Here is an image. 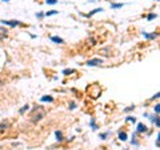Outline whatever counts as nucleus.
I'll return each mask as SVG.
<instances>
[{
  "label": "nucleus",
  "mask_w": 160,
  "mask_h": 150,
  "mask_svg": "<svg viewBox=\"0 0 160 150\" xmlns=\"http://www.w3.org/2000/svg\"><path fill=\"white\" fill-rule=\"evenodd\" d=\"M3 2H10V0H3Z\"/></svg>",
  "instance_id": "nucleus-30"
},
{
  "label": "nucleus",
  "mask_w": 160,
  "mask_h": 150,
  "mask_svg": "<svg viewBox=\"0 0 160 150\" xmlns=\"http://www.w3.org/2000/svg\"><path fill=\"white\" fill-rule=\"evenodd\" d=\"M157 2H160V0H157Z\"/></svg>",
  "instance_id": "nucleus-31"
},
{
  "label": "nucleus",
  "mask_w": 160,
  "mask_h": 150,
  "mask_svg": "<svg viewBox=\"0 0 160 150\" xmlns=\"http://www.w3.org/2000/svg\"><path fill=\"white\" fill-rule=\"evenodd\" d=\"M40 100H42L43 102H53V97L52 96H43Z\"/></svg>",
  "instance_id": "nucleus-10"
},
{
  "label": "nucleus",
  "mask_w": 160,
  "mask_h": 150,
  "mask_svg": "<svg viewBox=\"0 0 160 150\" xmlns=\"http://www.w3.org/2000/svg\"><path fill=\"white\" fill-rule=\"evenodd\" d=\"M123 5H124L123 3H112L111 4V8L112 10H119V8H122Z\"/></svg>",
  "instance_id": "nucleus-11"
},
{
  "label": "nucleus",
  "mask_w": 160,
  "mask_h": 150,
  "mask_svg": "<svg viewBox=\"0 0 160 150\" xmlns=\"http://www.w3.org/2000/svg\"><path fill=\"white\" fill-rule=\"evenodd\" d=\"M133 109H135V106L132 105V106H128V108H125V109H124V112L127 113V112H131V110H133Z\"/></svg>",
  "instance_id": "nucleus-27"
},
{
  "label": "nucleus",
  "mask_w": 160,
  "mask_h": 150,
  "mask_svg": "<svg viewBox=\"0 0 160 150\" xmlns=\"http://www.w3.org/2000/svg\"><path fill=\"white\" fill-rule=\"evenodd\" d=\"M124 150H127V149H124Z\"/></svg>",
  "instance_id": "nucleus-33"
},
{
  "label": "nucleus",
  "mask_w": 160,
  "mask_h": 150,
  "mask_svg": "<svg viewBox=\"0 0 160 150\" xmlns=\"http://www.w3.org/2000/svg\"><path fill=\"white\" fill-rule=\"evenodd\" d=\"M8 128H10V122H8V121H2V122H0V130H2V132H4Z\"/></svg>",
  "instance_id": "nucleus-8"
},
{
  "label": "nucleus",
  "mask_w": 160,
  "mask_h": 150,
  "mask_svg": "<svg viewBox=\"0 0 160 150\" xmlns=\"http://www.w3.org/2000/svg\"><path fill=\"white\" fill-rule=\"evenodd\" d=\"M108 136H111V132H109V130L106 132V133H100V136H99V137H100V139H107Z\"/></svg>",
  "instance_id": "nucleus-15"
},
{
  "label": "nucleus",
  "mask_w": 160,
  "mask_h": 150,
  "mask_svg": "<svg viewBox=\"0 0 160 150\" xmlns=\"http://www.w3.org/2000/svg\"><path fill=\"white\" fill-rule=\"evenodd\" d=\"M119 139L123 141V142L127 141V133H125V132H120V133H119Z\"/></svg>",
  "instance_id": "nucleus-12"
},
{
  "label": "nucleus",
  "mask_w": 160,
  "mask_h": 150,
  "mask_svg": "<svg viewBox=\"0 0 160 150\" xmlns=\"http://www.w3.org/2000/svg\"><path fill=\"white\" fill-rule=\"evenodd\" d=\"M7 28H4V27H0V40H3V39L7 36Z\"/></svg>",
  "instance_id": "nucleus-9"
},
{
  "label": "nucleus",
  "mask_w": 160,
  "mask_h": 150,
  "mask_svg": "<svg viewBox=\"0 0 160 150\" xmlns=\"http://www.w3.org/2000/svg\"><path fill=\"white\" fill-rule=\"evenodd\" d=\"M45 3L50 5H55V4H58V0H45Z\"/></svg>",
  "instance_id": "nucleus-23"
},
{
  "label": "nucleus",
  "mask_w": 160,
  "mask_h": 150,
  "mask_svg": "<svg viewBox=\"0 0 160 150\" xmlns=\"http://www.w3.org/2000/svg\"><path fill=\"white\" fill-rule=\"evenodd\" d=\"M103 11H104L103 8H96V10H93L92 12H90V13H88L87 16H88V17H91V16H93L95 13H99V12H103Z\"/></svg>",
  "instance_id": "nucleus-13"
},
{
  "label": "nucleus",
  "mask_w": 160,
  "mask_h": 150,
  "mask_svg": "<svg viewBox=\"0 0 160 150\" xmlns=\"http://www.w3.org/2000/svg\"><path fill=\"white\" fill-rule=\"evenodd\" d=\"M157 98H160V92H157L156 94H154V96L151 97V101H154V100H157Z\"/></svg>",
  "instance_id": "nucleus-24"
},
{
  "label": "nucleus",
  "mask_w": 160,
  "mask_h": 150,
  "mask_svg": "<svg viewBox=\"0 0 160 150\" xmlns=\"http://www.w3.org/2000/svg\"><path fill=\"white\" fill-rule=\"evenodd\" d=\"M0 23L8 25V27H18V25H20L19 20H0Z\"/></svg>",
  "instance_id": "nucleus-4"
},
{
  "label": "nucleus",
  "mask_w": 160,
  "mask_h": 150,
  "mask_svg": "<svg viewBox=\"0 0 160 150\" xmlns=\"http://www.w3.org/2000/svg\"><path fill=\"white\" fill-rule=\"evenodd\" d=\"M59 13V11H55V10H52V11H50V12H47V13H44V16H53V15H58Z\"/></svg>",
  "instance_id": "nucleus-17"
},
{
  "label": "nucleus",
  "mask_w": 160,
  "mask_h": 150,
  "mask_svg": "<svg viewBox=\"0 0 160 150\" xmlns=\"http://www.w3.org/2000/svg\"><path fill=\"white\" fill-rule=\"evenodd\" d=\"M143 36H144V39H147V40H152V39L157 37L156 33H148V32H143Z\"/></svg>",
  "instance_id": "nucleus-6"
},
{
  "label": "nucleus",
  "mask_w": 160,
  "mask_h": 150,
  "mask_svg": "<svg viewBox=\"0 0 160 150\" xmlns=\"http://www.w3.org/2000/svg\"><path fill=\"white\" fill-rule=\"evenodd\" d=\"M156 17H157V15H156V13H149L148 16H147V20L151 21V20H154V19H156Z\"/></svg>",
  "instance_id": "nucleus-20"
},
{
  "label": "nucleus",
  "mask_w": 160,
  "mask_h": 150,
  "mask_svg": "<svg viewBox=\"0 0 160 150\" xmlns=\"http://www.w3.org/2000/svg\"><path fill=\"white\" fill-rule=\"evenodd\" d=\"M28 109H29V105L27 104V105H24V106H23V108H21V109L19 110V113H20V114H23L24 112H27V110H28Z\"/></svg>",
  "instance_id": "nucleus-21"
},
{
  "label": "nucleus",
  "mask_w": 160,
  "mask_h": 150,
  "mask_svg": "<svg viewBox=\"0 0 160 150\" xmlns=\"http://www.w3.org/2000/svg\"><path fill=\"white\" fill-rule=\"evenodd\" d=\"M74 72H75V69H64V70H63V74H64V76H68V74L74 73Z\"/></svg>",
  "instance_id": "nucleus-19"
},
{
  "label": "nucleus",
  "mask_w": 160,
  "mask_h": 150,
  "mask_svg": "<svg viewBox=\"0 0 160 150\" xmlns=\"http://www.w3.org/2000/svg\"><path fill=\"white\" fill-rule=\"evenodd\" d=\"M76 108V104H75V102H71V104H69V109H75Z\"/></svg>",
  "instance_id": "nucleus-28"
},
{
  "label": "nucleus",
  "mask_w": 160,
  "mask_h": 150,
  "mask_svg": "<svg viewBox=\"0 0 160 150\" xmlns=\"http://www.w3.org/2000/svg\"><path fill=\"white\" fill-rule=\"evenodd\" d=\"M136 132L138 133H146L147 132V126L144 125V124H138V128H136Z\"/></svg>",
  "instance_id": "nucleus-5"
},
{
  "label": "nucleus",
  "mask_w": 160,
  "mask_h": 150,
  "mask_svg": "<svg viewBox=\"0 0 160 150\" xmlns=\"http://www.w3.org/2000/svg\"><path fill=\"white\" fill-rule=\"evenodd\" d=\"M111 51V48L108 46V48H103L101 51H100V54H103V56H109V54L107 53V52H109Z\"/></svg>",
  "instance_id": "nucleus-16"
},
{
  "label": "nucleus",
  "mask_w": 160,
  "mask_h": 150,
  "mask_svg": "<svg viewBox=\"0 0 160 150\" xmlns=\"http://www.w3.org/2000/svg\"><path fill=\"white\" fill-rule=\"evenodd\" d=\"M146 117H148L149 120H151V122L152 124H155L157 128H160V117H157V116H155V114H148V113H146L144 114Z\"/></svg>",
  "instance_id": "nucleus-3"
},
{
  "label": "nucleus",
  "mask_w": 160,
  "mask_h": 150,
  "mask_svg": "<svg viewBox=\"0 0 160 150\" xmlns=\"http://www.w3.org/2000/svg\"><path fill=\"white\" fill-rule=\"evenodd\" d=\"M127 121H130V122H136V118L132 117V116H130V117H127Z\"/></svg>",
  "instance_id": "nucleus-25"
},
{
  "label": "nucleus",
  "mask_w": 160,
  "mask_h": 150,
  "mask_svg": "<svg viewBox=\"0 0 160 150\" xmlns=\"http://www.w3.org/2000/svg\"><path fill=\"white\" fill-rule=\"evenodd\" d=\"M90 125L92 126V129H93V130H98V125H96V122H95V118H91Z\"/></svg>",
  "instance_id": "nucleus-18"
},
{
  "label": "nucleus",
  "mask_w": 160,
  "mask_h": 150,
  "mask_svg": "<svg viewBox=\"0 0 160 150\" xmlns=\"http://www.w3.org/2000/svg\"><path fill=\"white\" fill-rule=\"evenodd\" d=\"M35 16H36L37 19H43V17H44V13H42V12H37V13L35 15Z\"/></svg>",
  "instance_id": "nucleus-26"
},
{
  "label": "nucleus",
  "mask_w": 160,
  "mask_h": 150,
  "mask_svg": "<svg viewBox=\"0 0 160 150\" xmlns=\"http://www.w3.org/2000/svg\"><path fill=\"white\" fill-rule=\"evenodd\" d=\"M104 62V60L103 59H91V60H88L87 61V65L88 67H98V65H101Z\"/></svg>",
  "instance_id": "nucleus-2"
},
{
  "label": "nucleus",
  "mask_w": 160,
  "mask_h": 150,
  "mask_svg": "<svg viewBox=\"0 0 160 150\" xmlns=\"http://www.w3.org/2000/svg\"><path fill=\"white\" fill-rule=\"evenodd\" d=\"M154 112H155L156 114H160V104H156V105L154 106Z\"/></svg>",
  "instance_id": "nucleus-22"
},
{
  "label": "nucleus",
  "mask_w": 160,
  "mask_h": 150,
  "mask_svg": "<svg viewBox=\"0 0 160 150\" xmlns=\"http://www.w3.org/2000/svg\"><path fill=\"white\" fill-rule=\"evenodd\" d=\"M51 41H53L56 44H63L64 43V40L61 37H59V36H51Z\"/></svg>",
  "instance_id": "nucleus-7"
},
{
  "label": "nucleus",
  "mask_w": 160,
  "mask_h": 150,
  "mask_svg": "<svg viewBox=\"0 0 160 150\" xmlns=\"http://www.w3.org/2000/svg\"><path fill=\"white\" fill-rule=\"evenodd\" d=\"M55 136H56V139H58V141H63V133L60 130H56Z\"/></svg>",
  "instance_id": "nucleus-14"
},
{
  "label": "nucleus",
  "mask_w": 160,
  "mask_h": 150,
  "mask_svg": "<svg viewBox=\"0 0 160 150\" xmlns=\"http://www.w3.org/2000/svg\"><path fill=\"white\" fill-rule=\"evenodd\" d=\"M157 142H160V133L157 134Z\"/></svg>",
  "instance_id": "nucleus-29"
},
{
  "label": "nucleus",
  "mask_w": 160,
  "mask_h": 150,
  "mask_svg": "<svg viewBox=\"0 0 160 150\" xmlns=\"http://www.w3.org/2000/svg\"><path fill=\"white\" fill-rule=\"evenodd\" d=\"M0 149H2V146H0Z\"/></svg>",
  "instance_id": "nucleus-32"
},
{
  "label": "nucleus",
  "mask_w": 160,
  "mask_h": 150,
  "mask_svg": "<svg viewBox=\"0 0 160 150\" xmlns=\"http://www.w3.org/2000/svg\"><path fill=\"white\" fill-rule=\"evenodd\" d=\"M44 117H45L44 109H43L42 106H36V108L32 109V112H31V114H29V120H31V122L37 124L39 121H42Z\"/></svg>",
  "instance_id": "nucleus-1"
}]
</instances>
